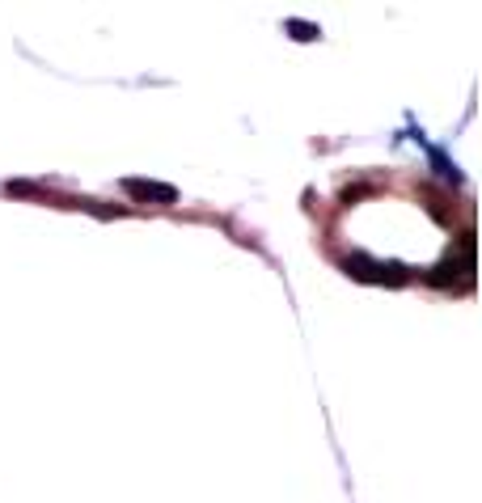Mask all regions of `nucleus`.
<instances>
[{"mask_svg":"<svg viewBox=\"0 0 482 503\" xmlns=\"http://www.w3.org/2000/svg\"><path fill=\"white\" fill-rule=\"evenodd\" d=\"M123 191H127L131 199H148V203H174V199H178L174 186H152V182H136V178H127Z\"/></svg>","mask_w":482,"mask_h":503,"instance_id":"1","label":"nucleus"},{"mask_svg":"<svg viewBox=\"0 0 482 503\" xmlns=\"http://www.w3.org/2000/svg\"><path fill=\"white\" fill-rule=\"evenodd\" d=\"M288 30H292V34H300V42L321 38V30H317V26H305V22H288Z\"/></svg>","mask_w":482,"mask_h":503,"instance_id":"2","label":"nucleus"}]
</instances>
